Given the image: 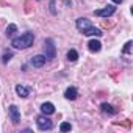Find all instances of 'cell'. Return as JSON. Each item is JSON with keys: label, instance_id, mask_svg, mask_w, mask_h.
I'll return each mask as SVG.
<instances>
[{"label": "cell", "instance_id": "1", "mask_svg": "<svg viewBox=\"0 0 133 133\" xmlns=\"http://www.w3.org/2000/svg\"><path fill=\"white\" fill-rule=\"evenodd\" d=\"M33 41H35V35L30 33V31H27V33H24V35H21L19 38H14L13 42H11V45H13L14 49L22 50V49L31 47V45H33Z\"/></svg>", "mask_w": 133, "mask_h": 133}, {"label": "cell", "instance_id": "2", "mask_svg": "<svg viewBox=\"0 0 133 133\" xmlns=\"http://www.w3.org/2000/svg\"><path fill=\"white\" fill-rule=\"evenodd\" d=\"M44 52H45V59L47 61H52L55 56H56V47H55V42H53V39H45L44 41Z\"/></svg>", "mask_w": 133, "mask_h": 133}, {"label": "cell", "instance_id": "3", "mask_svg": "<svg viewBox=\"0 0 133 133\" xmlns=\"http://www.w3.org/2000/svg\"><path fill=\"white\" fill-rule=\"evenodd\" d=\"M36 125H38V128L41 130V131H45V130H52V127H53V124H52V121L45 116V114H42V116H39L38 119H36Z\"/></svg>", "mask_w": 133, "mask_h": 133}, {"label": "cell", "instance_id": "4", "mask_svg": "<svg viewBox=\"0 0 133 133\" xmlns=\"http://www.w3.org/2000/svg\"><path fill=\"white\" fill-rule=\"evenodd\" d=\"M114 13H116V6H114V5H108V6L102 8V10H96V11H94V14L99 16V17H110V16H113Z\"/></svg>", "mask_w": 133, "mask_h": 133}, {"label": "cell", "instance_id": "5", "mask_svg": "<svg viewBox=\"0 0 133 133\" xmlns=\"http://www.w3.org/2000/svg\"><path fill=\"white\" fill-rule=\"evenodd\" d=\"M8 114H10L13 124H19V122H21V111H19V108H17L16 105H10V108H8Z\"/></svg>", "mask_w": 133, "mask_h": 133}, {"label": "cell", "instance_id": "6", "mask_svg": "<svg viewBox=\"0 0 133 133\" xmlns=\"http://www.w3.org/2000/svg\"><path fill=\"white\" fill-rule=\"evenodd\" d=\"M91 25H92L91 21H88L86 17H80V19H77V22H75V27H77L78 31H85V30L89 28Z\"/></svg>", "mask_w": 133, "mask_h": 133}, {"label": "cell", "instance_id": "7", "mask_svg": "<svg viewBox=\"0 0 133 133\" xmlns=\"http://www.w3.org/2000/svg\"><path fill=\"white\" fill-rule=\"evenodd\" d=\"M82 33H83L85 36H96V38H100V36L103 35V33H102V30H100V28H96L94 25H91L89 28H86V30H85V31H82Z\"/></svg>", "mask_w": 133, "mask_h": 133}, {"label": "cell", "instance_id": "8", "mask_svg": "<svg viewBox=\"0 0 133 133\" xmlns=\"http://www.w3.org/2000/svg\"><path fill=\"white\" fill-rule=\"evenodd\" d=\"M45 56L44 55H35L31 58V64H33V68H42V66L45 64Z\"/></svg>", "mask_w": 133, "mask_h": 133}, {"label": "cell", "instance_id": "9", "mask_svg": "<svg viewBox=\"0 0 133 133\" xmlns=\"http://www.w3.org/2000/svg\"><path fill=\"white\" fill-rule=\"evenodd\" d=\"M41 113H42V114H45V116L53 114V113H55V105H53V103H50V102L42 103V105H41Z\"/></svg>", "mask_w": 133, "mask_h": 133}, {"label": "cell", "instance_id": "10", "mask_svg": "<svg viewBox=\"0 0 133 133\" xmlns=\"http://www.w3.org/2000/svg\"><path fill=\"white\" fill-rule=\"evenodd\" d=\"M77 96H78V92H77V88H74V86H69L68 89L64 91V97L68 100H75Z\"/></svg>", "mask_w": 133, "mask_h": 133}, {"label": "cell", "instance_id": "11", "mask_svg": "<svg viewBox=\"0 0 133 133\" xmlns=\"http://www.w3.org/2000/svg\"><path fill=\"white\" fill-rule=\"evenodd\" d=\"M16 94H17L19 97H22V99H27V97L30 96V89H28L27 86L17 85V86H16Z\"/></svg>", "mask_w": 133, "mask_h": 133}, {"label": "cell", "instance_id": "12", "mask_svg": "<svg viewBox=\"0 0 133 133\" xmlns=\"http://www.w3.org/2000/svg\"><path fill=\"white\" fill-rule=\"evenodd\" d=\"M88 49H89L91 52H100L102 44H100V41H97V39H91V41L88 42Z\"/></svg>", "mask_w": 133, "mask_h": 133}, {"label": "cell", "instance_id": "13", "mask_svg": "<svg viewBox=\"0 0 133 133\" xmlns=\"http://www.w3.org/2000/svg\"><path fill=\"white\" fill-rule=\"evenodd\" d=\"M100 110L105 113V114H110V116H113V114H116V110L110 105V103H102L100 105Z\"/></svg>", "mask_w": 133, "mask_h": 133}, {"label": "cell", "instance_id": "14", "mask_svg": "<svg viewBox=\"0 0 133 133\" xmlns=\"http://www.w3.org/2000/svg\"><path fill=\"white\" fill-rule=\"evenodd\" d=\"M14 33H17V25H16V24H10V25L6 27V36H8V38H13Z\"/></svg>", "mask_w": 133, "mask_h": 133}, {"label": "cell", "instance_id": "15", "mask_svg": "<svg viewBox=\"0 0 133 133\" xmlns=\"http://www.w3.org/2000/svg\"><path fill=\"white\" fill-rule=\"evenodd\" d=\"M68 59H69V61H72V63H74V61H77V59H78V52H77V50H74V49H71V50L68 52Z\"/></svg>", "mask_w": 133, "mask_h": 133}, {"label": "cell", "instance_id": "16", "mask_svg": "<svg viewBox=\"0 0 133 133\" xmlns=\"http://www.w3.org/2000/svg\"><path fill=\"white\" fill-rule=\"evenodd\" d=\"M71 128H72V125H71L69 122H63V124L59 125V130H61V131H71Z\"/></svg>", "mask_w": 133, "mask_h": 133}, {"label": "cell", "instance_id": "17", "mask_svg": "<svg viewBox=\"0 0 133 133\" xmlns=\"http://www.w3.org/2000/svg\"><path fill=\"white\" fill-rule=\"evenodd\" d=\"M130 49H131V41H128V42L125 44V47H124L122 53H130Z\"/></svg>", "mask_w": 133, "mask_h": 133}, {"label": "cell", "instance_id": "18", "mask_svg": "<svg viewBox=\"0 0 133 133\" xmlns=\"http://www.w3.org/2000/svg\"><path fill=\"white\" fill-rule=\"evenodd\" d=\"M11 58H13V53H5V55H3V59H2V61H3V63L6 64V63H8V61L11 59Z\"/></svg>", "mask_w": 133, "mask_h": 133}, {"label": "cell", "instance_id": "19", "mask_svg": "<svg viewBox=\"0 0 133 133\" xmlns=\"http://www.w3.org/2000/svg\"><path fill=\"white\" fill-rule=\"evenodd\" d=\"M50 13H52V14H56V10H55V0H52V2H50Z\"/></svg>", "mask_w": 133, "mask_h": 133}, {"label": "cell", "instance_id": "20", "mask_svg": "<svg viewBox=\"0 0 133 133\" xmlns=\"http://www.w3.org/2000/svg\"><path fill=\"white\" fill-rule=\"evenodd\" d=\"M122 2H124V0H113V3H114V5H121Z\"/></svg>", "mask_w": 133, "mask_h": 133}]
</instances>
